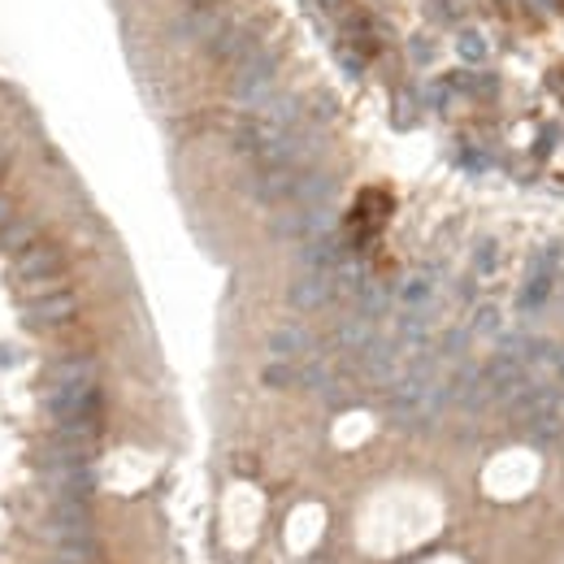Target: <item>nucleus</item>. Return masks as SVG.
Instances as JSON below:
<instances>
[{
	"mask_svg": "<svg viewBox=\"0 0 564 564\" xmlns=\"http://www.w3.org/2000/svg\"><path fill=\"white\" fill-rule=\"evenodd\" d=\"M278 70H283V48H256L243 66H234L230 96L248 110H261L269 96H278Z\"/></svg>",
	"mask_w": 564,
	"mask_h": 564,
	"instance_id": "f257e3e1",
	"label": "nucleus"
},
{
	"mask_svg": "<svg viewBox=\"0 0 564 564\" xmlns=\"http://www.w3.org/2000/svg\"><path fill=\"white\" fill-rule=\"evenodd\" d=\"M13 278L26 287V296H48V291H61V278H66V252L48 239H39L35 248L18 252L13 261Z\"/></svg>",
	"mask_w": 564,
	"mask_h": 564,
	"instance_id": "f03ea898",
	"label": "nucleus"
},
{
	"mask_svg": "<svg viewBox=\"0 0 564 564\" xmlns=\"http://www.w3.org/2000/svg\"><path fill=\"white\" fill-rule=\"evenodd\" d=\"M256 48H261V22H252V18H230L222 31L205 44L209 61H214V66H226V70L243 66Z\"/></svg>",
	"mask_w": 564,
	"mask_h": 564,
	"instance_id": "7ed1b4c3",
	"label": "nucleus"
},
{
	"mask_svg": "<svg viewBox=\"0 0 564 564\" xmlns=\"http://www.w3.org/2000/svg\"><path fill=\"white\" fill-rule=\"evenodd\" d=\"M79 318V296L74 291H48V296H35L26 309H22V322L31 326V331H57V326H66V322H74Z\"/></svg>",
	"mask_w": 564,
	"mask_h": 564,
	"instance_id": "20e7f679",
	"label": "nucleus"
},
{
	"mask_svg": "<svg viewBox=\"0 0 564 564\" xmlns=\"http://www.w3.org/2000/svg\"><path fill=\"white\" fill-rule=\"evenodd\" d=\"M234 13H226L222 4H209V9H192V13H183L174 26H170V39L174 44H209L218 31H222L226 22H230Z\"/></svg>",
	"mask_w": 564,
	"mask_h": 564,
	"instance_id": "39448f33",
	"label": "nucleus"
},
{
	"mask_svg": "<svg viewBox=\"0 0 564 564\" xmlns=\"http://www.w3.org/2000/svg\"><path fill=\"white\" fill-rule=\"evenodd\" d=\"M96 387V360L92 356H61L48 369V391H92Z\"/></svg>",
	"mask_w": 564,
	"mask_h": 564,
	"instance_id": "423d86ee",
	"label": "nucleus"
},
{
	"mask_svg": "<svg viewBox=\"0 0 564 564\" xmlns=\"http://www.w3.org/2000/svg\"><path fill=\"white\" fill-rule=\"evenodd\" d=\"M335 296V278H331V269H309V274H300L291 287H287V304L291 309H322L326 300Z\"/></svg>",
	"mask_w": 564,
	"mask_h": 564,
	"instance_id": "0eeeda50",
	"label": "nucleus"
},
{
	"mask_svg": "<svg viewBox=\"0 0 564 564\" xmlns=\"http://www.w3.org/2000/svg\"><path fill=\"white\" fill-rule=\"evenodd\" d=\"M265 347H269V356H274V360H296V356H304V352H309V335H304L300 326H278Z\"/></svg>",
	"mask_w": 564,
	"mask_h": 564,
	"instance_id": "6e6552de",
	"label": "nucleus"
},
{
	"mask_svg": "<svg viewBox=\"0 0 564 564\" xmlns=\"http://www.w3.org/2000/svg\"><path fill=\"white\" fill-rule=\"evenodd\" d=\"M39 243V222L35 218H13V222L0 230V248L4 252H26V248H35Z\"/></svg>",
	"mask_w": 564,
	"mask_h": 564,
	"instance_id": "1a4fd4ad",
	"label": "nucleus"
},
{
	"mask_svg": "<svg viewBox=\"0 0 564 564\" xmlns=\"http://www.w3.org/2000/svg\"><path fill=\"white\" fill-rule=\"evenodd\" d=\"M13 222V209H9V200H4V196H0V230H4V226Z\"/></svg>",
	"mask_w": 564,
	"mask_h": 564,
	"instance_id": "9d476101",
	"label": "nucleus"
},
{
	"mask_svg": "<svg viewBox=\"0 0 564 564\" xmlns=\"http://www.w3.org/2000/svg\"><path fill=\"white\" fill-rule=\"evenodd\" d=\"M4 174H9V152L0 148V183H4Z\"/></svg>",
	"mask_w": 564,
	"mask_h": 564,
	"instance_id": "9b49d317",
	"label": "nucleus"
},
{
	"mask_svg": "<svg viewBox=\"0 0 564 564\" xmlns=\"http://www.w3.org/2000/svg\"><path fill=\"white\" fill-rule=\"evenodd\" d=\"M192 9H209V4H222V0H187Z\"/></svg>",
	"mask_w": 564,
	"mask_h": 564,
	"instance_id": "f8f14e48",
	"label": "nucleus"
},
{
	"mask_svg": "<svg viewBox=\"0 0 564 564\" xmlns=\"http://www.w3.org/2000/svg\"><path fill=\"white\" fill-rule=\"evenodd\" d=\"M9 356H13V352H9V347H0V365H4V360H9Z\"/></svg>",
	"mask_w": 564,
	"mask_h": 564,
	"instance_id": "ddd939ff",
	"label": "nucleus"
}]
</instances>
